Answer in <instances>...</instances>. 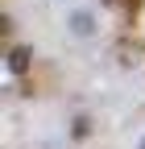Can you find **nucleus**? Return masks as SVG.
Wrapping results in <instances>:
<instances>
[{"instance_id":"1","label":"nucleus","mask_w":145,"mask_h":149,"mask_svg":"<svg viewBox=\"0 0 145 149\" xmlns=\"http://www.w3.org/2000/svg\"><path fill=\"white\" fill-rule=\"evenodd\" d=\"M100 21H96V13L91 8H70L66 13V33L70 37H96Z\"/></svg>"},{"instance_id":"2","label":"nucleus","mask_w":145,"mask_h":149,"mask_svg":"<svg viewBox=\"0 0 145 149\" xmlns=\"http://www.w3.org/2000/svg\"><path fill=\"white\" fill-rule=\"evenodd\" d=\"M8 70H17V74L29 70V50H25V46H13V50H8Z\"/></svg>"},{"instance_id":"3","label":"nucleus","mask_w":145,"mask_h":149,"mask_svg":"<svg viewBox=\"0 0 145 149\" xmlns=\"http://www.w3.org/2000/svg\"><path fill=\"white\" fill-rule=\"evenodd\" d=\"M137 149H145V133H141V137H137Z\"/></svg>"},{"instance_id":"4","label":"nucleus","mask_w":145,"mask_h":149,"mask_svg":"<svg viewBox=\"0 0 145 149\" xmlns=\"http://www.w3.org/2000/svg\"><path fill=\"white\" fill-rule=\"evenodd\" d=\"M120 4H124V8H133V4H137V0H120Z\"/></svg>"}]
</instances>
